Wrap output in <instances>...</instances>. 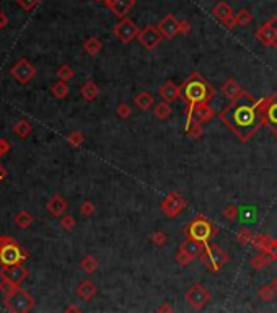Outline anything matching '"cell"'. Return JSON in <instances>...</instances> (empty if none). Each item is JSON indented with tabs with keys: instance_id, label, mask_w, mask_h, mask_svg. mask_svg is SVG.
<instances>
[{
	"instance_id": "1",
	"label": "cell",
	"mask_w": 277,
	"mask_h": 313,
	"mask_svg": "<svg viewBox=\"0 0 277 313\" xmlns=\"http://www.w3.org/2000/svg\"><path fill=\"white\" fill-rule=\"evenodd\" d=\"M219 117L242 142H248L268 122V116L259 110L258 101L245 90L220 111Z\"/></svg>"
},
{
	"instance_id": "2",
	"label": "cell",
	"mask_w": 277,
	"mask_h": 313,
	"mask_svg": "<svg viewBox=\"0 0 277 313\" xmlns=\"http://www.w3.org/2000/svg\"><path fill=\"white\" fill-rule=\"evenodd\" d=\"M214 96H215L214 85H210L199 74L189 75L181 85V100L184 101V105L196 106L197 103H209Z\"/></svg>"
},
{
	"instance_id": "3",
	"label": "cell",
	"mask_w": 277,
	"mask_h": 313,
	"mask_svg": "<svg viewBox=\"0 0 277 313\" xmlns=\"http://www.w3.org/2000/svg\"><path fill=\"white\" fill-rule=\"evenodd\" d=\"M184 233H186V237H191L194 240H197V242H202L207 245L209 240L215 235V230L212 227V224H210L206 217L197 215V217L184 228Z\"/></svg>"
},
{
	"instance_id": "4",
	"label": "cell",
	"mask_w": 277,
	"mask_h": 313,
	"mask_svg": "<svg viewBox=\"0 0 277 313\" xmlns=\"http://www.w3.org/2000/svg\"><path fill=\"white\" fill-rule=\"evenodd\" d=\"M201 258L210 273H217L228 263V255L217 245H206L201 253Z\"/></svg>"
},
{
	"instance_id": "5",
	"label": "cell",
	"mask_w": 277,
	"mask_h": 313,
	"mask_svg": "<svg viewBox=\"0 0 277 313\" xmlns=\"http://www.w3.org/2000/svg\"><path fill=\"white\" fill-rule=\"evenodd\" d=\"M5 305H7V309L10 312L23 313V312H28L31 309L34 305V300L27 294V292L22 290L20 287H17L12 294L5 295Z\"/></svg>"
},
{
	"instance_id": "6",
	"label": "cell",
	"mask_w": 277,
	"mask_h": 313,
	"mask_svg": "<svg viewBox=\"0 0 277 313\" xmlns=\"http://www.w3.org/2000/svg\"><path fill=\"white\" fill-rule=\"evenodd\" d=\"M210 299H212V295H210V292L206 289V285L202 284H194L189 287L186 292L188 304L191 305L194 310H202L210 302Z\"/></svg>"
},
{
	"instance_id": "7",
	"label": "cell",
	"mask_w": 277,
	"mask_h": 313,
	"mask_svg": "<svg viewBox=\"0 0 277 313\" xmlns=\"http://www.w3.org/2000/svg\"><path fill=\"white\" fill-rule=\"evenodd\" d=\"M138 31H140V29L137 28V25L132 22V20L126 18V17L121 18L119 23H116L114 28H112V33H114V36L124 44H129L134 39H137Z\"/></svg>"
},
{
	"instance_id": "8",
	"label": "cell",
	"mask_w": 277,
	"mask_h": 313,
	"mask_svg": "<svg viewBox=\"0 0 277 313\" xmlns=\"http://www.w3.org/2000/svg\"><path fill=\"white\" fill-rule=\"evenodd\" d=\"M27 258H28L27 250L20 248L15 242L7 245V246H3V248L0 250V263H2V266L20 264L23 259H27Z\"/></svg>"
},
{
	"instance_id": "9",
	"label": "cell",
	"mask_w": 277,
	"mask_h": 313,
	"mask_svg": "<svg viewBox=\"0 0 277 313\" xmlns=\"http://www.w3.org/2000/svg\"><path fill=\"white\" fill-rule=\"evenodd\" d=\"M160 207H162L163 214H165L166 217L174 219L183 212L184 207H186V199H184L179 193H170L162 201Z\"/></svg>"
},
{
	"instance_id": "10",
	"label": "cell",
	"mask_w": 277,
	"mask_h": 313,
	"mask_svg": "<svg viewBox=\"0 0 277 313\" xmlns=\"http://www.w3.org/2000/svg\"><path fill=\"white\" fill-rule=\"evenodd\" d=\"M162 38L163 36L160 33V29H158V27H155V25H147L145 28L138 31L137 41L140 43L142 48H145L147 51H152L160 44Z\"/></svg>"
},
{
	"instance_id": "11",
	"label": "cell",
	"mask_w": 277,
	"mask_h": 313,
	"mask_svg": "<svg viewBox=\"0 0 277 313\" xmlns=\"http://www.w3.org/2000/svg\"><path fill=\"white\" fill-rule=\"evenodd\" d=\"M212 15H214L215 20H219V22L222 25H225L228 29H233L235 27H237V23H235L233 10L227 2H219L217 5H215V7L212 8Z\"/></svg>"
},
{
	"instance_id": "12",
	"label": "cell",
	"mask_w": 277,
	"mask_h": 313,
	"mask_svg": "<svg viewBox=\"0 0 277 313\" xmlns=\"http://www.w3.org/2000/svg\"><path fill=\"white\" fill-rule=\"evenodd\" d=\"M34 74H36L34 65L29 62V60H27V59L18 60V62L12 67V75L20 82V84H23V85L28 84V82L34 77Z\"/></svg>"
},
{
	"instance_id": "13",
	"label": "cell",
	"mask_w": 277,
	"mask_h": 313,
	"mask_svg": "<svg viewBox=\"0 0 277 313\" xmlns=\"http://www.w3.org/2000/svg\"><path fill=\"white\" fill-rule=\"evenodd\" d=\"M256 39L259 41L263 46H268V48H277V33L274 27L271 25L268 20L266 23H263L261 27L256 29Z\"/></svg>"
},
{
	"instance_id": "14",
	"label": "cell",
	"mask_w": 277,
	"mask_h": 313,
	"mask_svg": "<svg viewBox=\"0 0 277 313\" xmlns=\"http://www.w3.org/2000/svg\"><path fill=\"white\" fill-rule=\"evenodd\" d=\"M158 29H160V33L165 39H173L174 36L179 34V20L174 15L168 13L158 23Z\"/></svg>"
},
{
	"instance_id": "15",
	"label": "cell",
	"mask_w": 277,
	"mask_h": 313,
	"mask_svg": "<svg viewBox=\"0 0 277 313\" xmlns=\"http://www.w3.org/2000/svg\"><path fill=\"white\" fill-rule=\"evenodd\" d=\"M0 276L3 279H7L13 284H20L25 278L28 276V271L23 268L22 264H15V266H3V269L0 271Z\"/></svg>"
},
{
	"instance_id": "16",
	"label": "cell",
	"mask_w": 277,
	"mask_h": 313,
	"mask_svg": "<svg viewBox=\"0 0 277 313\" xmlns=\"http://www.w3.org/2000/svg\"><path fill=\"white\" fill-rule=\"evenodd\" d=\"M105 3L117 18H124L134 8L136 0H105Z\"/></svg>"
},
{
	"instance_id": "17",
	"label": "cell",
	"mask_w": 277,
	"mask_h": 313,
	"mask_svg": "<svg viewBox=\"0 0 277 313\" xmlns=\"http://www.w3.org/2000/svg\"><path fill=\"white\" fill-rule=\"evenodd\" d=\"M204 248H206V243L197 242V240H194L191 237H186L184 243L179 246V251H183V253H186L188 256H191L193 259H196L197 256H201Z\"/></svg>"
},
{
	"instance_id": "18",
	"label": "cell",
	"mask_w": 277,
	"mask_h": 313,
	"mask_svg": "<svg viewBox=\"0 0 277 313\" xmlns=\"http://www.w3.org/2000/svg\"><path fill=\"white\" fill-rule=\"evenodd\" d=\"M160 96L168 103H173L178 98H181V86H178L174 82L168 80L160 86Z\"/></svg>"
},
{
	"instance_id": "19",
	"label": "cell",
	"mask_w": 277,
	"mask_h": 313,
	"mask_svg": "<svg viewBox=\"0 0 277 313\" xmlns=\"http://www.w3.org/2000/svg\"><path fill=\"white\" fill-rule=\"evenodd\" d=\"M46 207H48V210L54 215V217H60V215H64L67 212L69 204L62 196H57V194H55V196H53L48 201V206Z\"/></svg>"
},
{
	"instance_id": "20",
	"label": "cell",
	"mask_w": 277,
	"mask_h": 313,
	"mask_svg": "<svg viewBox=\"0 0 277 313\" xmlns=\"http://www.w3.org/2000/svg\"><path fill=\"white\" fill-rule=\"evenodd\" d=\"M215 116V113L212 110V106H209V103H197L194 108V121L199 122H209Z\"/></svg>"
},
{
	"instance_id": "21",
	"label": "cell",
	"mask_w": 277,
	"mask_h": 313,
	"mask_svg": "<svg viewBox=\"0 0 277 313\" xmlns=\"http://www.w3.org/2000/svg\"><path fill=\"white\" fill-rule=\"evenodd\" d=\"M220 91H222V95L227 98L228 101H232L235 100L237 96L242 93V86H240V84L237 80H233V79H228L225 84L222 85V88H220Z\"/></svg>"
},
{
	"instance_id": "22",
	"label": "cell",
	"mask_w": 277,
	"mask_h": 313,
	"mask_svg": "<svg viewBox=\"0 0 277 313\" xmlns=\"http://www.w3.org/2000/svg\"><path fill=\"white\" fill-rule=\"evenodd\" d=\"M96 294V285L91 281H83L80 282L79 287H77V295L83 300H91Z\"/></svg>"
},
{
	"instance_id": "23",
	"label": "cell",
	"mask_w": 277,
	"mask_h": 313,
	"mask_svg": "<svg viewBox=\"0 0 277 313\" xmlns=\"http://www.w3.org/2000/svg\"><path fill=\"white\" fill-rule=\"evenodd\" d=\"M80 93H82V96H83V100H86V101H93V100L98 98L100 88H98V85H96L93 80H88V82H85V84L82 85Z\"/></svg>"
},
{
	"instance_id": "24",
	"label": "cell",
	"mask_w": 277,
	"mask_h": 313,
	"mask_svg": "<svg viewBox=\"0 0 277 313\" xmlns=\"http://www.w3.org/2000/svg\"><path fill=\"white\" fill-rule=\"evenodd\" d=\"M273 263H274V259L271 258L269 253H266V251H258V255H256L254 258H251V261H249L251 268H254V269H264Z\"/></svg>"
},
{
	"instance_id": "25",
	"label": "cell",
	"mask_w": 277,
	"mask_h": 313,
	"mask_svg": "<svg viewBox=\"0 0 277 313\" xmlns=\"http://www.w3.org/2000/svg\"><path fill=\"white\" fill-rule=\"evenodd\" d=\"M83 49L85 53L91 56V57H95V56H98L101 53V49H103V44H101V41L98 38H95V36H91V38L85 39L83 43Z\"/></svg>"
},
{
	"instance_id": "26",
	"label": "cell",
	"mask_w": 277,
	"mask_h": 313,
	"mask_svg": "<svg viewBox=\"0 0 277 313\" xmlns=\"http://www.w3.org/2000/svg\"><path fill=\"white\" fill-rule=\"evenodd\" d=\"M134 103L140 111H148L153 106V96L152 93H148V91H140V93L136 96Z\"/></svg>"
},
{
	"instance_id": "27",
	"label": "cell",
	"mask_w": 277,
	"mask_h": 313,
	"mask_svg": "<svg viewBox=\"0 0 277 313\" xmlns=\"http://www.w3.org/2000/svg\"><path fill=\"white\" fill-rule=\"evenodd\" d=\"M153 114L162 121L168 119V117L171 116V103H168V101H165V100L160 101L158 105L153 106Z\"/></svg>"
},
{
	"instance_id": "28",
	"label": "cell",
	"mask_w": 277,
	"mask_h": 313,
	"mask_svg": "<svg viewBox=\"0 0 277 313\" xmlns=\"http://www.w3.org/2000/svg\"><path fill=\"white\" fill-rule=\"evenodd\" d=\"M273 240L269 238V235H266V233H258V235H254L253 240H251V245H253V248L254 250H258V251H266L269 248V245Z\"/></svg>"
},
{
	"instance_id": "29",
	"label": "cell",
	"mask_w": 277,
	"mask_h": 313,
	"mask_svg": "<svg viewBox=\"0 0 277 313\" xmlns=\"http://www.w3.org/2000/svg\"><path fill=\"white\" fill-rule=\"evenodd\" d=\"M51 93H53L55 98H65V96L69 95V85H67V82H64V80H59V82H55V84L51 86Z\"/></svg>"
},
{
	"instance_id": "30",
	"label": "cell",
	"mask_w": 277,
	"mask_h": 313,
	"mask_svg": "<svg viewBox=\"0 0 277 313\" xmlns=\"http://www.w3.org/2000/svg\"><path fill=\"white\" fill-rule=\"evenodd\" d=\"M80 268L82 271H85V273L91 274L98 269V261H96L95 256H85V258L80 261Z\"/></svg>"
},
{
	"instance_id": "31",
	"label": "cell",
	"mask_w": 277,
	"mask_h": 313,
	"mask_svg": "<svg viewBox=\"0 0 277 313\" xmlns=\"http://www.w3.org/2000/svg\"><path fill=\"white\" fill-rule=\"evenodd\" d=\"M15 222H17L20 228H28V227H31V224H33V215L27 212V210H22V212L17 214Z\"/></svg>"
},
{
	"instance_id": "32",
	"label": "cell",
	"mask_w": 277,
	"mask_h": 313,
	"mask_svg": "<svg viewBox=\"0 0 277 313\" xmlns=\"http://www.w3.org/2000/svg\"><path fill=\"white\" fill-rule=\"evenodd\" d=\"M251 22H253V15H251L249 10H246V8H242L237 15H235V23H237L238 27H248Z\"/></svg>"
},
{
	"instance_id": "33",
	"label": "cell",
	"mask_w": 277,
	"mask_h": 313,
	"mask_svg": "<svg viewBox=\"0 0 277 313\" xmlns=\"http://www.w3.org/2000/svg\"><path fill=\"white\" fill-rule=\"evenodd\" d=\"M276 295L277 294H276L273 285H263V287H259V290H258V299L263 302H273Z\"/></svg>"
},
{
	"instance_id": "34",
	"label": "cell",
	"mask_w": 277,
	"mask_h": 313,
	"mask_svg": "<svg viewBox=\"0 0 277 313\" xmlns=\"http://www.w3.org/2000/svg\"><path fill=\"white\" fill-rule=\"evenodd\" d=\"M13 131H15V134H17L18 137L27 139V137L31 134V126H29V122H27V121H18L17 124H15Z\"/></svg>"
},
{
	"instance_id": "35",
	"label": "cell",
	"mask_w": 277,
	"mask_h": 313,
	"mask_svg": "<svg viewBox=\"0 0 277 313\" xmlns=\"http://www.w3.org/2000/svg\"><path fill=\"white\" fill-rule=\"evenodd\" d=\"M237 240L240 245H243V246L248 245V243H251V240H253V232H251L248 227H242L237 233Z\"/></svg>"
},
{
	"instance_id": "36",
	"label": "cell",
	"mask_w": 277,
	"mask_h": 313,
	"mask_svg": "<svg viewBox=\"0 0 277 313\" xmlns=\"http://www.w3.org/2000/svg\"><path fill=\"white\" fill-rule=\"evenodd\" d=\"M222 215L228 220V222H235L240 215V209L237 206H233V204H228V206L222 210Z\"/></svg>"
},
{
	"instance_id": "37",
	"label": "cell",
	"mask_w": 277,
	"mask_h": 313,
	"mask_svg": "<svg viewBox=\"0 0 277 313\" xmlns=\"http://www.w3.org/2000/svg\"><path fill=\"white\" fill-rule=\"evenodd\" d=\"M186 132H188V136L191 137V139H199V137L202 136V122L194 121L191 124V127H189Z\"/></svg>"
},
{
	"instance_id": "38",
	"label": "cell",
	"mask_w": 277,
	"mask_h": 313,
	"mask_svg": "<svg viewBox=\"0 0 277 313\" xmlns=\"http://www.w3.org/2000/svg\"><path fill=\"white\" fill-rule=\"evenodd\" d=\"M268 122L273 126L274 131H277V100L269 106V110H268Z\"/></svg>"
},
{
	"instance_id": "39",
	"label": "cell",
	"mask_w": 277,
	"mask_h": 313,
	"mask_svg": "<svg viewBox=\"0 0 277 313\" xmlns=\"http://www.w3.org/2000/svg\"><path fill=\"white\" fill-rule=\"evenodd\" d=\"M57 77H59V80L67 82L74 77V70H72L70 65H60V67L57 69Z\"/></svg>"
},
{
	"instance_id": "40",
	"label": "cell",
	"mask_w": 277,
	"mask_h": 313,
	"mask_svg": "<svg viewBox=\"0 0 277 313\" xmlns=\"http://www.w3.org/2000/svg\"><path fill=\"white\" fill-rule=\"evenodd\" d=\"M83 134H82V132H79V131H74L72 132V134L67 137V141H69V143L72 147H80L82 143H83Z\"/></svg>"
},
{
	"instance_id": "41",
	"label": "cell",
	"mask_w": 277,
	"mask_h": 313,
	"mask_svg": "<svg viewBox=\"0 0 277 313\" xmlns=\"http://www.w3.org/2000/svg\"><path fill=\"white\" fill-rule=\"evenodd\" d=\"M152 243L155 246H165L168 243V235L165 232H155L152 235Z\"/></svg>"
},
{
	"instance_id": "42",
	"label": "cell",
	"mask_w": 277,
	"mask_h": 313,
	"mask_svg": "<svg viewBox=\"0 0 277 313\" xmlns=\"http://www.w3.org/2000/svg\"><path fill=\"white\" fill-rule=\"evenodd\" d=\"M116 113H117V116H119L121 119H129L131 114H132V108L127 103H121L119 106H117Z\"/></svg>"
},
{
	"instance_id": "43",
	"label": "cell",
	"mask_w": 277,
	"mask_h": 313,
	"mask_svg": "<svg viewBox=\"0 0 277 313\" xmlns=\"http://www.w3.org/2000/svg\"><path fill=\"white\" fill-rule=\"evenodd\" d=\"M17 284H13V282H10V281H7V279H3L2 282H0V290L3 292L5 295H8V294H12V292L17 289Z\"/></svg>"
},
{
	"instance_id": "44",
	"label": "cell",
	"mask_w": 277,
	"mask_h": 313,
	"mask_svg": "<svg viewBox=\"0 0 277 313\" xmlns=\"http://www.w3.org/2000/svg\"><path fill=\"white\" fill-rule=\"evenodd\" d=\"M80 212H82V215H85V217H90V215H93V212H95V206H93V202L85 201V202L80 206Z\"/></svg>"
},
{
	"instance_id": "45",
	"label": "cell",
	"mask_w": 277,
	"mask_h": 313,
	"mask_svg": "<svg viewBox=\"0 0 277 313\" xmlns=\"http://www.w3.org/2000/svg\"><path fill=\"white\" fill-rule=\"evenodd\" d=\"M193 258L191 256H188L186 253H183V251H178V255H176V263L179 266H188V264H191L193 263Z\"/></svg>"
},
{
	"instance_id": "46",
	"label": "cell",
	"mask_w": 277,
	"mask_h": 313,
	"mask_svg": "<svg viewBox=\"0 0 277 313\" xmlns=\"http://www.w3.org/2000/svg\"><path fill=\"white\" fill-rule=\"evenodd\" d=\"M60 227L64 230H72L75 227V219L72 215H64L62 220H60Z\"/></svg>"
},
{
	"instance_id": "47",
	"label": "cell",
	"mask_w": 277,
	"mask_h": 313,
	"mask_svg": "<svg viewBox=\"0 0 277 313\" xmlns=\"http://www.w3.org/2000/svg\"><path fill=\"white\" fill-rule=\"evenodd\" d=\"M242 219H243V222H248V220H253L254 219V215H256V209L254 207H243L242 210Z\"/></svg>"
},
{
	"instance_id": "48",
	"label": "cell",
	"mask_w": 277,
	"mask_h": 313,
	"mask_svg": "<svg viewBox=\"0 0 277 313\" xmlns=\"http://www.w3.org/2000/svg\"><path fill=\"white\" fill-rule=\"evenodd\" d=\"M17 2H18V5L23 10H27V12H31L36 5L39 3V0H17Z\"/></svg>"
},
{
	"instance_id": "49",
	"label": "cell",
	"mask_w": 277,
	"mask_h": 313,
	"mask_svg": "<svg viewBox=\"0 0 277 313\" xmlns=\"http://www.w3.org/2000/svg\"><path fill=\"white\" fill-rule=\"evenodd\" d=\"M266 253H269V256H271V258H273L274 261L277 259V238H276V240H273V242H271L269 248L266 250Z\"/></svg>"
},
{
	"instance_id": "50",
	"label": "cell",
	"mask_w": 277,
	"mask_h": 313,
	"mask_svg": "<svg viewBox=\"0 0 277 313\" xmlns=\"http://www.w3.org/2000/svg\"><path fill=\"white\" fill-rule=\"evenodd\" d=\"M193 31V27L189 22H179V33L181 34H189Z\"/></svg>"
},
{
	"instance_id": "51",
	"label": "cell",
	"mask_w": 277,
	"mask_h": 313,
	"mask_svg": "<svg viewBox=\"0 0 277 313\" xmlns=\"http://www.w3.org/2000/svg\"><path fill=\"white\" fill-rule=\"evenodd\" d=\"M10 243H13V240L10 238V237H0V250L3 248V246H7Z\"/></svg>"
},
{
	"instance_id": "52",
	"label": "cell",
	"mask_w": 277,
	"mask_h": 313,
	"mask_svg": "<svg viewBox=\"0 0 277 313\" xmlns=\"http://www.w3.org/2000/svg\"><path fill=\"white\" fill-rule=\"evenodd\" d=\"M8 148H10V145H8V143L5 142V141H2V139H0V157H2L3 153L8 150Z\"/></svg>"
},
{
	"instance_id": "53",
	"label": "cell",
	"mask_w": 277,
	"mask_h": 313,
	"mask_svg": "<svg viewBox=\"0 0 277 313\" xmlns=\"http://www.w3.org/2000/svg\"><path fill=\"white\" fill-rule=\"evenodd\" d=\"M7 23H8V20H7V17H5V13L0 12V28H3Z\"/></svg>"
},
{
	"instance_id": "54",
	"label": "cell",
	"mask_w": 277,
	"mask_h": 313,
	"mask_svg": "<svg viewBox=\"0 0 277 313\" xmlns=\"http://www.w3.org/2000/svg\"><path fill=\"white\" fill-rule=\"evenodd\" d=\"M269 22H271V25H273V27H274L276 33H277V15H273V17L269 18Z\"/></svg>"
},
{
	"instance_id": "55",
	"label": "cell",
	"mask_w": 277,
	"mask_h": 313,
	"mask_svg": "<svg viewBox=\"0 0 277 313\" xmlns=\"http://www.w3.org/2000/svg\"><path fill=\"white\" fill-rule=\"evenodd\" d=\"M158 312H173V307H170V305H162L160 309H158Z\"/></svg>"
},
{
	"instance_id": "56",
	"label": "cell",
	"mask_w": 277,
	"mask_h": 313,
	"mask_svg": "<svg viewBox=\"0 0 277 313\" xmlns=\"http://www.w3.org/2000/svg\"><path fill=\"white\" fill-rule=\"evenodd\" d=\"M67 312H80V309H79V307H69Z\"/></svg>"
},
{
	"instance_id": "57",
	"label": "cell",
	"mask_w": 277,
	"mask_h": 313,
	"mask_svg": "<svg viewBox=\"0 0 277 313\" xmlns=\"http://www.w3.org/2000/svg\"><path fill=\"white\" fill-rule=\"evenodd\" d=\"M271 285H273L274 287V290H276V294H277V278L273 281V284H271Z\"/></svg>"
},
{
	"instance_id": "58",
	"label": "cell",
	"mask_w": 277,
	"mask_h": 313,
	"mask_svg": "<svg viewBox=\"0 0 277 313\" xmlns=\"http://www.w3.org/2000/svg\"><path fill=\"white\" fill-rule=\"evenodd\" d=\"M5 176V170H3V167H0V179H2Z\"/></svg>"
},
{
	"instance_id": "59",
	"label": "cell",
	"mask_w": 277,
	"mask_h": 313,
	"mask_svg": "<svg viewBox=\"0 0 277 313\" xmlns=\"http://www.w3.org/2000/svg\"><path fill=\"white\" fill-rule=\"evenodd\" d=\"M96 2H105V0H96Z\"/></svg>"
},
{
	"instance_id": "60",
	"label": "cell",
	"mask_w": 277,
	"mask_h": 313,
	"mask_svg": "<svg viewBox=\"0 0 277 313\" xmlns=\"http://www.w3.org/2000/svg\"><path fill=\"white\" fill-rule=\"evenodd\" d=\"M276 141H277V131H276Z\"/></svg>"
}]
</instances>
